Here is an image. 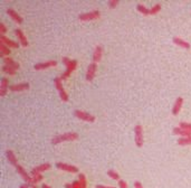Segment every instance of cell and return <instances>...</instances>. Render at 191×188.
<instances>
[{"label": "cell", "instance_id": "cell-9", "mask_svg": "<svg viewBox=\"0 0 191 188\" xmlns=\"http://www.w3.org/2000/svg\"><path fill=\"white\" fill-rule=\"evenodd\" d=\"M57 65V62L56 61H48V62H44V63H38L34 65V68L36 71H41V70H46V68H49V67H54Z\"/></svg>", "mask_w": 191, "mask_h": 188}, {"label": "cell", "instance_id": "cell-26", "mask_svg": "<svg viewBox=\"0 0 191 188\" xmlns=\"http://www.w3.org/2000/svg\"><path fill=\"white\" fill-rule=\"evenodd\" d=\"M1 71L4 72L5 74H9V75H15L16 74V71L14 68H11V67L7 66V65H4V66L1 67Z\"/></svg>", "mask_w": 191, "mask_h": 188}, {"label": "cell", "instance_id": "cell-7", "mask_svg": "<svg viewBox=\"0 0 191 188\" xmlns=\"http://www.w3.org/2000/svg\"><path fill=\"white\" fill-rule=\"evenodd\" d=\"M96 70H97V64L92 62L88 67H87V72H86V80L88 82H92L95 77V73Z\"/></svg>", "mask_w": 191, "mask_h": 188}, {"label": "cell", "instance_id": "cell-1", "mask_svg": "<svg viewBox=\"0 0 191 188\" xmlns=\"http://www.w3.org/2000/svg\"><path fill=\"white\" fill-rule=\"evenodd\" d=\"M76 139H78V133L76 132H66V133H63V134H57V136H54L51 138L50 142L51 144H59L60 142L63 141H74Z\"/></svg>", "mask_w": 191, "mask_h": 188}, {"label": "cell", "instance_id": "cell-3", "mask_svg": "<svg viewBox=\"0 0 191 188\" xmlns=\"http://www.w3.org/2000/svg\"><path fill=\"white\" fill-rule=\"evenodd\" d=\"M101 17V12L98 10H93L90 12H85V14H80L78 15V19L82 21H90L98 19Z\"/></svg>", "mask_w": 191, "mask_h": 188}, {"label": "cell", "instance_id": "cell-21", "mask_svg": "<svg viewBox=\"0 0 191 188\" xmlns=\"http://www.w3.org/2000/svg\"><path fill=\"white\" fill-rule=\"evenodd\" d=\"M10 54H11V51L9 47H7L4 43H0V56L5 58V57H9Z\"/></svg>", "mask_w": 191, "mask_h": 188}, {"label": "cell", "instance_id": "cell-10", "mask_svg": "<svg viewBox=\"0 0 191 188\" xmlns=\"http://www.w3.org/2000/svg\"><path fill=\"white\" fill-rule=\"evenodd\" d=\"M15 34H16V36L18 37V41H19V43L21 44V46H24V47H28V46H29V43L27 41L25 34L22 33V30H21L20 28H16Z\"/></svg>", "mask_w": 191, "mask_h": 188}, {"label": "cell", "instance_id": "cell-2", "mask_svg": "<svg viewBox=\"0 0 191 188\" xmlns=\"http://www.w3.org/2000/svg\"><path fill=\"white\" fill-rule=\"evenodd\" d=\"M134 141H135V144L139 148H141L143 146V142H144V139H143V129H142V126L137 124L134 128Z\"/></svg>", "mask_w": 191, "mask_h": 188}, {"label": "cell", "instance_id": "cell-12", "mask_svg": "<svg viewBox=\"0 0 191 188\" xmlns=\"http://www.w3.org/2000/svg\"><path fill=\"white\" fill-rule=\"evenodd\" d=\"M0 43H4L7 47H11V48H18L19 47V43H17V41H14L9 39V38H7L5 35H0Z\"/></svg>", "mask_w": 191, "mask_h": 188}, {"label": "cell", "instance_id": "cell-34", "mask_svg": "<svg viewBox=\"0 0 191 188\" xmlns=\"http://www.w3.org/2000/svg\"><path fill=\"white\" fill-rule=\"evenodd\" d=\"M7 31V28L4 23H0V35H5V33Z\"/></svg>", "mask_w": 191, "mask_h": 188}, {"label": "cell", "instance_id": "cell-39", "mask_svg": "<svg viewBox=\"0 0 191 188\" xmlns=\"http://www.w3.org/2000/svg\"><path fill=\"white\" fill-rule=\"evenodd\" d=\"M95 188H116V187H110V186H104V185H96Z\"/></svg>", "mask_w": 191, "mask_h": 188}, {"label": "cell", "instance_id": "cell-33", "mask_svg": "<svg viewBox=\"0 0 191 188\" xmlns=\"http://www.w3.org/2000/svg\"><path fill=\"white\" fill-rule=\"evenodd\" d=\"M119 4H120L119 0H111V1H109V7H110L111 9H114V8H116L119 6Z\"/></svg>", "mask_w": 191, "mask_h": 188}, {"label": "cell", "instance_id": "cell-13", "mask_svg": "<svg viewBox=\"0 0 191 188\" xmlns=\"http://www.w3.org/2000/svg\"><path fill=\"white\" fill-rule=\"evenodd\" d=\"M9 82L6 77H2L1 78V82H0V97H4L7 94V92L9 90Z\"/></svg>", "mask_w": 191, "mask_h": 188}, {"label": "cell", "instance_id": "cell-20", "mask_svg": "<svg viewBox=\"0 0 191 188\" xmlns=\"http://www.w3.org/2000/svg\"><path fill=\"white\" fill-rule=\"evenodd\" d=\"M173 43H174L177 46H180V47L184 48V49H189L191 47L190 44H189L188 41H183L182 38H180V37H173Z\"/></svg>", "mask_w": 191, "mask_h": 188}, {"label": "cell", "instance_id": "cell-38", "mask_svg": "<svg viewBox=\"0 0 191 188\" xmlns=\"http://www.w3.org/2000/svg\"><path fill=\"white\" fill-rule=\"evenodd\" d=\"M19 188H31V185H30V184L25 183V184H22V185H21Z\"/></svg>", "mask_w": 191, "mask_h": 188}, {"label": "cell", "instance_id": "cell-36", "mask_svg": "<svg viewBox=\"0 0 191 188\" xmlns=\"http://www.w3.org/2000/svg\"><path fill=\"white\" fill-rule=\"evenodd\" d=\"M70 61H72V60H69L68 57H63V58H61V62H63V64H64V65H66V66H67V64H68Z\"/></svg>", "mask_w": 191, "mask_h": 188}, {"label": "cell", "instance_id": "cell-30", "mask_svg": "<svg viewBox=\"0 0 191 188\" xmlns=\"http://www.w3.org/2000/svg\"><path fill=\"white\" fill-rule=\"evenodd\" d=\"M59 92V97H60V99H61V101H64V102H67L68 101V94L66 93V91L63 89V90H60V91H58Z\"/></svg>", "mask_w": 191, "mask_h": 188}, {"label": "cell", "instance_id": "cell-40", "mask_svg": "<svg viewBox=\"0 0 191 188\" xmlns=\"http://www.w3.org/2000/svg\"><path fill=\"white\" fill-rule=\"evenodd\" d=\"M41 188H53V187H50V186L46 185V184H43V185H41Z\"/></svg>", "mask_w": 191, "mask_h": 188}, {"label": "cell", "instance_id": "cell-29", "mask_svg": "<svg viewBox=\"0 0 191 188\" xmlns=\"http://www.w3.org/2000/svg\"><path fill=\"white\" fill-rule=\"evenodd\" d=\"M160 10H161V5L160 4H156V5H154L150 9V15H156V14L160 12Z\"/></svg>", "mask_w": 191, "mask_h": 188}, {"label": "cell", "instance_id": "cell-28", "mask_svg": "<svg viewBox=\"0 0 191 188\" xmlns=\"http://www.w3.org/2000/svg\"><path fill=\"white\" fill-rule=\"evenodd\" d=\"M107 176L110 178H112V179H114V180H120V175L116 173L115 170H109L107 171Z\"/></svg>", "mask_w": 191, "mask_h": 188}, {"label": "cell", "instance_id": "cell-32", "mask_svg": "<svg viewBox=\"0 0 191 188\" xmlns=\"http://www.w3.org/2000/svg\"><path fill=\"white\" fill-rule=\"evenodd\" d=\"M43 175L39 173V175H36V176H33V185H36L37 183H39L43 180Z\"/></svg>", "mask_w": 191, "mask_h": 188}, {"label": "cell", "instance_id": "cell-4", "mask_svg": "<svg viewBox=\"0 0 191 188\" xmlns=\"http://www.w3.org/2000/svg\"><path fill=\"white\" fill-rule=\"evenodd\" d=\"M74 115H75L77 119L80 120H83V121L86 122H94L96 120V118L93 115V114H90L87 112L80 111V110H75L74 111Z\"/></svg>", "mask_w": 191, "mask_h": 188}, {"label": "cell", "instance_id": "cell-35", "mask_svg": "<svg viewBox=\"0 0 191 188\" xmlns=\"http://www.w3.org/2000/svg\"><path fill=\"white\" fill-rule=\"evenodd\" d=\"M119 187L120 188H129V186H127V184H126L125 180L120 179V180H119Z\"/></svg>", "mask_w": 191, "mask_h": 188}, {"label": "cell", "instance_id": "cell-6", "mask_svg": "<svg viewBox=\"0 0 191 188\" xmlns=\"http://www.w3.org/2000/svg\"><path fill=\"white\" fill-rule=\"evenodd\" d=\"M56 167L63 170V171H67V173H78V168L76 166H73V165H68V163H56Z\"/></svg>", "mask_w": 191, "mask_h": 188}, {"label": "cell", "instance_id": "cell-24", "mask_svg": "<svg viewBox=\"0 0 191 188\" xmlns=\"http://www.w3.org/2000/svg\"><path fill=\"white\" fill-rule=\"evenodd\" d=\"M78 181H80V188H87V183H86V177L84 173L78 175Z\"/></svg>", "mask_w": 191, "mask_h": 188}, {"label": "cell", "instance_id": "cell-37", "mask_svg": "<svg viewBox=\"0 0 191 188\" xmlns=\"http://www.w3.org/2000/svg\"><path fill=\"white\" fill-rule=\"evenodd\" d=\"M134 188H143V185L140 181H135L134 183Z\"/></svg>", "mask_w": 191, "mask_h": 188}, {"label": "cell", "instance_id": "cell-16", "mask_svg": "<svg viewBox=\"0 0 191 188\" xmlns=\"http://www.w3.org/2000/svg\"><path fill=\"white\" fill-rule=\"evenodd\" d=\"M172 132L174 133L176 136H180L181 138H187V137H191V132L190 131H187L184 129H181L180 127H176L173 128Z\"/></svg>", "mask_w": 191, "mask_h": 188}, {"label": "cell", "instance_id": "cell-23", "mask_svg": "<svg viewBox=\"0 0 191 188\" xmlns=\"http://www.w3.org/2000/svg\"><path fill=\"white\" fill-rule=\"evenodd\" d=\"M177 143L179 146H188V144H191V137L180 138V139L177 140Z\"/></svg>", "mask_w": 191, "mask_h": 188}, {"label": "cell", "instance_id": "cell-5", "mask_svg": "<svg viewBox=\"0 0 191 188\" xmlns=\"http://www.w3.org/2000/svg\"><path fill=\"white\" fill-rule=\"evenodd\" d=\"M16 170H17V171H18V173H19L20 176H21V178H22V179L25 180V183L30 184V185L33 186V177H31L29 173L26 171L22 166H20V165H17V166H16Z\"/></svg>", "mask_w": 191, "mask_h": 188}, {"label": "cell", "instance_id": "cell-15", "mask_svg": "<svg viewBox=\"0 0 191 188\" xmlns=\"http://www.w3.org/2000/svg\"><path fill=\"white\" fill-rule=\"evenodd\" d=\"M7 14H8V16H9L10 18H11V19H12L14 21H16L17 24H22L24 19H22V18H21V16L18 15V12H16L14 9L9 8V9L7 10Z\"/></svg>", "mask_w": 191, "mask_h": 188}, {"label": "cell", "instance_id": "cell-22", "mask_svg": "<svg viewBox=\"0 0 191 188\" xmlns=\"http://www.w3.org/2000/svg\"><path fill=\"white\" fill-rule=\"evenodd\" d=\"M136 10L139 11L140 14L144 16H149L150 15V9H148L145 6H143L142 4H139V5L136 6Z\"/></svg>", "mask_w": 191, "mask_h": 188}, {"label": "cell", "instance_id": "cell-31", "mask_svg": "<svg viewBox=\"0 0 191 188\" xmlns=\"http://www.w3.org/2000/svg\"><path fill=\"white\" fill-rule=\"evenodd\" d=\"M179 127L181 129H184L187 131H190L191 132V123H188V122H181L180 124H179Z\"/></svg>", "mask_w": 191, "mask_h": 188}, {"label": "cell", "instance_id": "cell-8", "mask_svg": "<svg viewBox=\"0 0 191 188\" xmlns=\"http://www.w3.org/2000/svg\"><path fill=\"white\" fill-rule=\"evenodd\" d=\"M50 167H51V166H50V163H43V165H39V166H37V167H35V168H33V169H31V171H30V176L33 177V176H36V175H39V173H41L43 171L48 170Z\"/></svg>", "mask_w": 191, "mask_h": 188}, {"label": "cell", "instance_id": "cell-17", "mask_svg": "<svg viewBox=\"0 0 191 188\" xmlns=\"http://www.w3.org/2000/svg\"><path fill=\"white\" fill-rule=\"evenodd\" d=\"M6 157H7V160L9 161L10 165H12L15 167L18 165V160H17V158H16L12 150H6Z\"/></svg>", "mask_w": 191, "mask_h": 188}, {"label": "cell", "instance_id": "cell-41", "mask_svg": "<svg viewBox=\"0 0 191 188\" xmlns=\"http://www.w3.org/2000/svg\"><path fill=\"white\" fill-rule=\"evenodd\" d=\"M31 188H38V187H37L36 185H33V186H31Z\"/></svg>", "mask_w": 191, "mask_h": 188}, {"label": "cell", "instance_id": "cell-19", "mask_svg": "<svg viewBox=\"0 0 191 188\" xmlns=\"http://www.w3.org/2000/svg\"><path fill=\"white\" fill-rule=\"evenodd\" d=\"M4 64L5 65H7V66L11 67V68H14L15 71H17V70H19L20 65L17 63V62H15L11 57H5L4 58Z\"/></svg>", "mask_w": 191, "mask_h": 188}, {"label": "cell", "instance_id": "cell-11", "mask_svg": "<svg viewBox=\"0 0 191 188\" xmlns=\"http://www.w3.org/2000/svg\"><path fill=\"white\" fill-rule=\"evenodd\" d=\"M30 87L29 83H19V84H14V85H10L9 90L11 92H21V91H26V90H28Z\"/></svg>", "mask_w": 191, "mask_h": 188}, {"label": "cell", "instance_id": "cell-18", "mask_svg": "<svg viewBox=\"0 0 191 188\" xmlns=\"http://www.w3.org/2000/svg\"><path fill=\"white\" fill-rule=\"evenodd\" d=\"M102 54H103V48H102V46L98 45L95 47V49H94V53H93V62L94 63H97V62H100L102 60Z\"/></svg>", "mask_w": 191, "mask_h": 188}, {"label": "cell", "instance_id": "cell-25", "mask_svg": "<svg viewBox=\"0 0 191 188\" xmlns=\"http://www.w3.org/2000/svg\"><path fill=\"white\" fill-rule=\"evenodd\" d=\"M54 85H55L56 90H63V80L60 78V77H55L54 78Z\"/></svg>", "mask_w": 191, "mask_h": 188}, {"label": "cell", "instance_id": "cell-14", "mask_svg": "<svg viewBox=\"0 0 191 188\" xmlns=\"http://www.w3.org/2000/svg\"><path fill=\"white\" fill-rule=\"evenodd\" d=\"M182 104H183V99L179 97L176 100L174 104H173V107H172V114L173 115H178L179 114V112L181 111V107H182Z\"/></svg>", "mask_w": 191, "mask_h": 188}, {"label": "cell", "instance_id": "cell-27", "mask_svg": "<svg viewBox=\"0 0 191 188\" xmlns=\"http://www.w3.org/2000/svg\"><path fill=\"white\" fill-rule=\"evenodd\" d=\"M76 67H77V61L75 60H73V61H70L68 64H67V66H66V70L69 72H73L75 70Z\"/></svg>", "mask_w": 191, "mask_h": 188}]
</instances>
